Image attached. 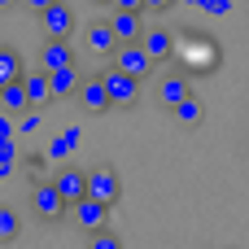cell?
Listing matches in <instances>:
<instances>
[{
	"instance_id": "6da1fadb",
	"label": "cell",
	"mask_w": 249,
	"mask_h": 249,
	"mask_svg": "<svg viewBox=\"0 0 249 249\" xmlns=\"http://www.w3.org/2000/svg\"><path fill=\"white\" fill-rule=\"evenodd\" d=\"M101 79H105V92H109V105H114V109H131V105L140 101V79L123 74L118 66H109Z\"/></svg>"
},
{
	"instance_id": "7a4b0ae2",
	"label": "cell",
	"mask_w": 249,
	"mask_h": 249,
	"mask_svg": "<svg viewBox=\"0 0 249 249\" xmlns=\"http://www.w3.org/2000/svg\"><path fill=\"white\" fill-rule=\"evenodd\" d=\"M31 210H35V219H44V223H57L61 214H70L66 197L57 193V184H53V179L35 184V193H31Z\"/></svg>"
},
{
	"instance_id": "3957f363",
	"label": "cell",
	"mask_w": 249,
	"mask_h": 249,
	"mask_svg": "<svg viewBox=\"0 0 249 249\" xmlns=\"http://www.w3.org/2000/svg\"><path fill=\"white\" fill-rule=\"evenodd\" d=\"M114 66L123 74H131V79H140V83L153 74V57L144 53V44H118L114 48Z\"/></svg>"
},
{
	"instance_id": "277c9868",
	"label": "cell",
	"mask_w": 249,
	"mask_h": 249,
	"mask_svg": "<svg viewBox=\"0 0 249 249\" xmlns=\"http://www.w3.org/2000/svg\"><path fill=\"white\" fill-rule=\"evenodd\" d=\"M88 197L114 206V201L123 197V179H118V171H114V166H96V171H88Z\"/></svg>"
},
{
	"instance_id": "5b68a950",
	"label": "cell",
	"mask_w": 249,
	"mask_h": 249,
	"mask_svg": "<svg viewBox=\"0 0 249 249\" xmlns=\"http://www.w3.org/2000/svg\"><path fill=\"white\" fill-rule=\"evenodd\" d=\"M39 26H44L48 39H70V35H74V13H70V4L53 0V4L39 13Z\"/></svg>"
},
{
	"instance_id": "8992f818",
	"label": "cell",
	"mask_w": 249,
	"mask_h": 249,
	"mask_svg": "<svg viewBox=\"0 0 249 249\" xmlns=\"http://www.w3.org/2000/svg\"><path fill=\"white\" fill-rule=\"evenodd\" d=\"M70 219H74L83 232H101V228L109 223V206H105V201H96V197H83V201H74V206H70Z\"/></svg>"
},
{
	"instance_id": "52a82bcc",
	"label": "cell",
	"mask_w": 249,
	"mask_h": 249,
	"mask_svg": "<svg viewBox=\"0 0 249 249\" xmlns=\"http://www.w3.org/2000/svg\"><path fill=\"white\" fill-rule=\"evenodd\" d=\"M53 184H57V193L66 197V206H74V201L88 197V171H79V166H61V171L53 175Z\"/></svg>"
},
{
	"instance_id": "ba28073f",
	"label": "cell",
	"mask_w": 249,
	"mask_h": 249,
	"mask_svg": "<svg viewBox=\"0 0 249 249\" xmlns=\"http://www.w3.org/2000/svg\"><path fill=\"white\" fill-rule=\"evenodd\" d=\"M109 26H114L118 44H140V39H144V18H140V13H123V9H109Z\"/></svg>"
},
{
	"instance_id": "9c48e42d",
	"label": "cell",
	"mask_w": 249,
	"mask_h": 249,
	"mask_svg": "<svg viewBox=\"0 0 249 249\" xmlns=\"http://www.w3.org/2000/svg\"><path fill=\"white\" fill-rule=\"evenodd\" d=\"M79 105H83L88 114H105V109H114V105H109V92H105V79H101V74L79 83Z\"/></svg>"
},
{
	"instance_id": "30bf717a",
	"label": "cell",
	"mask_w": 249,
	"mask_h": 249,
	"mask_svg": "<svg viewBox=\"0 0 249 249\" xmlns=\"http://www.w3.org/2000/svg\"><path fill=\"white\" fill-rule=\"evenodd\" d=\"M61 66H74V48H70L66 39H48V44L39 48V70L53 74V70H61Z\"/></svg>"
},
{
	"instance_id": "8fae6325",
	"label": "cell",
	"mask_w": 249,
	"mask_h": 249,
	"mask_svg": "<svg viewBox=\"0 0 249 249\" xmlns=\"http://www.w3.org/2000/svg\"><path fill=\"white\" fill-rule=\"evenodd\" d=\"M48 83H53V96L57 101H66V96H79V66H61V70H53L48 74Z\"/></svg>"
},
{
	"instance_id": "7c38bea8",
	"label": "cell",
	"mask_w": 249,
	"mask_h": 249,
	"mask_svg": "<svg viewBox=\"0 0 249 249\" xmlns=\"http://www.w3.org/2000/svg\"><path fill=\"white\" fill-rule=\"evenodd\" d=\"M140 44H144V53H149L153 61H162V57L175 48V35L162 31V26H144V39H140Z\"/></svg>"
},
{
	"instance_id": "4fadbf2b",
	"label": "cell",
	"mask_w": 249,
	"mask_h": 249,
	"mask_svg": "<svg viewBox=\"0 0 249 249\" xmlns=\"http://www.w3.org/2000/svg\"><path fill=\"white\" fill-rule=\"evenodd\" d=\"M22 88H26V101H31V109H39L44 101H53V83H48V74H44V70H31V74L22 79Z\"/></svg>"
},
{
	"instance_id": "5bb4252c",
	"label": "cell",
	"mask_w": 249,
	"mask_h": 249,
	"mask_svg": "<svg viewBox=\"0 0 249 249\" xmlns=\"http://www.w3.org/2000/svg\"><path fill=\"white\" fill-rule=\"evenodd\" d=\"M0 109H4V114H13V118L31 109V101H26V88H22V79H18V83H4V88H0Z\"/></svg>"
},
{
	"instance_id": "9a60e30c",
	"label": "cell",
	"mask_w": 249,
	"mask_h": 249,
	"mask_svg": "<svg viewBox=\"0 0 249 249\" xmlns=\"http://www.w3.org/2000/svg\"><path fill=\"white\" fill-rule=\"evenodd\" d=\"M18 79H22V57H18L13 44H0V88L18 83Z\"/></svg>"
},
{
	"instance_id": "2e32d148",
	"label": "cell",
	"mask_w": 249,
	"mask_h": 249,
	"mask_svg": "<svg viewBox=\"0 0 249 249\" xmlns=\"http://www.w3.org/2000/svg\"><path fill=\"white\" fill-rule=\"evenodd\" d=\"M88 44H92L96 53H114V48H118V35H114L109 22H92V26H88Z\"/></svg>"
},
{
	"instance_id": "e0dca14e",
	"label": "cell",
	"mask_w": 249,
	"mask_h": 249,
	"mask_svg": "<svg viewBox=\"0 0 249 249\" xmlns=\"http://www.w3.org/2000/svg\"><path fill=\"white\" fill-rule=\"evenodd\" d=\"M184 96H193L184 79H162V83H158V101H162L166 109H175V105H179Z\"/></svg>"
},
{
	"instance_id": "ac0fdd59",
	"label": "cell",
	"mask_w": 249,
	"mask_h": 249,
	"mask_svg": "<svg viewBox=\"0 0 249 249\" xmlns=\"http://www.w3.org/2000/svg\"><path fill=\"white\" fill-rule=\"evenodd\" d=\"M175 118H179V123H184V127H197V123H201V118H206V105H201V101H197V96H184V101H179V105H175Z\"/></svg>"
},
{
	"instance_id": "d6986e66",
	"label": "cell",
	"mask_w": 249,
	"mask_h": 249,
	"mask_svg": "<svg viewBox=\"0 0 249 249\" xmlns=\"http://www.w3.org/2000/svg\"><path fill=\"white\" fill-rule=\"evenodd\" d=\"M18 232H22V219H18V210H13V206H0V245L18 241Z\"/></svg>"
},
{
	"instance_id": "ffe728a7",
	"label": "cell",
	"mask_w": 249,
	"mask_h": 249,
	"mask_svg": "<svg viewBox=\"0 0 249 249\" xmlns=\"http://www.w3.org/2000/svg\"><path fill=\"white\" fill-rule=\"evenodd\" d=\"M88 249H123V236H114L109 228H101V232H88Z\"/></svg>"
},
{
	"instance_id": "44dd1931",
	"label": "cell",
	"mask_w": 249,
	"mask_h": 249,
	"mask_svg": "<svg viewBox=\"0 0 249 249\" xmlns=\"http://www.w3.org/2000/svg\"><path fill=\"white\" fill-rule=\"evenodd\" d=\"M35 127H39V114H35V109H26V114H18V136H31Z\"/></svg>"
},
{
	"instance_id": "7402d4cb",
	"label": "cell",
	"mask_w": 249,
	"mask_h": 249,
	"mask_svg": "<svg viewBox=\"0 0 249 249\" xmlns=\"http://www.w3.org/2000/svg\"><path fill=\"white\" fill-rule=\"evenodd\" d=\"M109 9H123V13H140L144 0H109Z\"/></svg>"
},
{
	"instance_id": "603a6c76",
	"label": "cell",
	"mask_w": 249,
	"mask_h": 249,
	"mask_svg": "<svg viewBox=\"0 0 249 249\" xmlns=\"http://www.w3.org/2000/svg\"><path fill=\"white\" fill-rule=\"evenodd\" d=\"M48 153H53V158H57V162H61V158H66V153H70V144H66V136H57V140H53V144H48Z\"/></svg>"
},
{
	"instance_id": "cb8c5ba5",
	"label": "cell",
	"mask_w": 249,
	"mask_h": 249,
	"mask_svg": "<svg viewBox=\"0 0 249 249\" xmlns=\"http://www.w3.org/2000/svg\"><path fill=\"white\" fill-rule=\"evenodd\" d=\"M18 136V123H13V114L9 118H0V140H13Z\"/></svg>"
},
{
	"instance_id": "d4e9b609",
	"label": "cell",
	"mask_w": 249,
	"mask_h": 249,
	"mask_svg": "<svg viewBox=\"0 0 249 249\" xmlns=\"http://www.w3.org/2000/svg\"><path fill=\"white\" fill-rule=\"evenodd\" d=\"M171 4H175V0H144V9H153V13H166Z\"/></svg>"
},
{
	"instance_id": "484cf974",
	"label": "cell",
	"mask_w": 249,
	"mask_h": 249,
	"mask_svg": "<svg viewBox=\"0 0 249 249\" xmlns=\"http://www.w3.org/2000/svg\"><path fill=\"white\" fill-rule=\"evenodd\" d=\"M61 136H66V144H70V149H74V144H79V140H83V136H79V127H66V131H61Z\"/></svg>"
},
{
	"instance_id": "4316f807",
	"label": "cell",
	"mask_w": 249,
	"mask_h": 249,
	"mask_svg": "<svg viewBox=\"0 0 249 249\" xmlns=\"http://www.w3.org/2000/svg\"><path fill=\"white\" fill-rule=\"evenodd\" d=\"M22 4H26V9H31V13H44V9H48V4H53V0H22Z\"/></svg>"
},
{
	"instance_id": "83f0119b",
	"label": "cell",
	"mask_w": 249,
	"mask_h": 249,
	"mask_svg": "<svg viewBox=\"0 0 249 249\" xmlns=\"http://www.w3.org/2000/svg\"><path fill=\"white\" fill-rule=\"evenodd\" d=\"M206 9H214V13H228V0H206Z\"/></svg>"
},
{
	"instance_id": "f1b7e54d",
	"label": "cell",
	"mask_w": 249,
	"mask_h": 249,
	"mask_svg": "<svg viewBox=\"0 0 249 249\" xmlns=\"http://www.w3.org/2000/svg\"><path fill=\"white\" fill-rule=\"evenodd\" d=\"M13 4H18V0H0V9H13Z\"/></svg>"
},
{
	"instance_id": "f546056e",
	"label": "cell",
	"mask_w": 249,
	"mask_h": 249,
	"mask_svg": "<svg viewBox=\"0 0 249 249\" xmlns=\"http://www.w3.org/2000/svg\"><path fill=\"white\" fill-rule=\"evenodd\" d=\"M184 4H201V9H206V0H184Z\"/></svg>"
},
{
	"instance_id": "4dcf8cb0",
	"label": "cell",
	"mask_w": 249,
	"mask_h": 249,
	"mask_svg": "<svg viewBox=\"0 0 249 249\" xmlns=\"http://www.w3.org/2000/svg\"><path fill=\"white\" fill-rule=\"evenodd\" d=\"M92 4H105V9H109V0H92Z\"/></svg>"
}]
</instances>
